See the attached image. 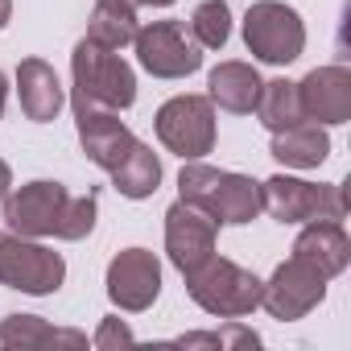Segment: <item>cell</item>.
<instances>
[{"label": "cell", "mask_w": 351, "mask_h": 351, "mask_svg": "<svg viewBox=\"0 0 351 351\" xmlns=\"http://www.w3.org/2000/svg\"><path fill=\"white\" fill-rule=\"evenodd\" d=\"M71 104L79 112H124L136 104V71L120 58V50H108L91 38H83L71 54Z\"/></svg>", "instance_id": "1"}, {"label": "cell", "mask_w": 351, "mask_h": 351, "mask_svg": "<svg viewBox=\"0 0 351 351\" xmlns=\"http://www.w3.org/2000/svg\"><path fill=\"white\" fill-rule=\"evenodd\" d=\"M112 186L124 199H149V195H157V186H161V161H157V153L145 141H136L124 153V161L112 169Z\"/></svg>", "instance_id": "20"}, {"label": "cell", "mask_w": 351, "mask_h": 351, "mask_svg": "<svg viewBox=\"0 0 351 351\" xmlns=\"http://www.w3.org/2000/svg\"><path fill=\"white\" fill-rule=\"evenodd\" d=\"M136 62L153 79H186L203 66V46L191 38L182 21H149L132 38Z\"/></svg>", "instance_id": "7"}, {"label": "cell", "mask_w": 351, "mask_h": 351, "mask_svg": "<svg viewBox=\"0 0 351 351\" xmlns=\"http://www.w3.org/2000/svg\"><path fill=\"white\" fill-rule=\"evenodd\" d=\"M293 256L314 265L326 281L339 277L347 265H351V240L343 232V223H330V219H310L302 223L298 240H293Z\"/></svg>", "instance_id": "14"}, {"label": "cell", "mask_w": 351, "mask_h": 351, "mask_svg": "<svg viewBox=\"0 0 351 351\" xmlns=\"http://www.w3.org/2000/svg\"><path fill=\"white\" fill-rule=\"evenodd\" d=\"M5 104H9V75L0 71V116H5Z\"/></svg>", "instance_id": "27"}, {"label": "cell", "mask_w": 351, "mask_h": 351, "mask_svg": "<svg viewBox=\"0 0 351 351\" xmlns=\"http://www.w3.org/2000/svg\"><path fill=\"white\" fill-rule=\"evenodd\" d=\"M261 75L252 62H240V58H228L219 62L211 75H207V99L232 116H248L261 99Z\"/></svg>", "instance_id": "17"}, {"label": "cell", "mask_w": 351, "mask_h": 351, "mask_svg": "<svg viewBox=\"0 0 351 351\" xmlns=\"http://www.w3.org/2000/svg\"><path fill=\"white\" fill-rule=\"evenodd\" d=\"M322 298H326V277H322L314 265L298 261V256L281 261V265L273 269V277L265 281V289H261V306H265L277 322H298V318H306L314 306H322Z\"/></svg>", "instance_id": "8"}, {"label": "cell", "mask_w": 351, "mask_h": 351, "mask_svg": "<svg viewBox=\"0 0 351 351\" xmlns=\"http://www.w3.org/2000/svg\"><path fill=\"white\" fill-rule=\"evenodd\" d=\"M219 228L223 223H252L261 211H265V195H261V182L248 178V173H236V169H219V182L203 207Z\"/></svg>", "instance_id": "15"}, {"label": "cell", "mask_w": 351, "mask_h": 351, "mask_svg": "<svg viewBox=\"0 0 351 351\" xmlns=\"http://www.w3.org/2000/svg\"><path fill=\"white\" fill-rule=\"evenodd\" d=\"M244 46L256 62L289 66L306 50V25L285 0H256L244 13Z\"/></svg>", "instance_id": "4"}, {"label": "cell", "mask_w": 351, "mask_h": 351, "mask_svg": "<svg viewBox=\"0 0 351 351\" xmlns=\"http://www.w3.org/2000/svg\"><path fill=\"white\" fill-rule=\"evenodd\" d=\"M132 343H136V335L128 330V322H124V318H104V322H99V330H95V339H91V347H99V351L132 347Z\"/></svg>", "instance_id": "25"}, {"label": "cell", "mask_w": 351, "mask_h": 351, "mask_svg": "<svg viewBox=\"0 0 351 351\" xmlns=\"http://www.w3.org/2000/svg\"><path fill=\"white\" fill-rule=\"evenodd\" d=\"M269 153H273L285 169H318V165L330 157V136H326L322 124H314V120H298V124L273 132Z\"/></svg>", "instance_id": "18"}, {"label": "cell", "mask_w": 351, "mask_h": 351, "mask_svg": "<svg viewBox=\"0 0 351 351\" xmlns=\"http://www.w3.org/2000/svg\"><path fill=\"white\" fill-rule=\"evenodd\" d=\"M161 293V261L149 248H124L108 265V298L124 314H141Z\"/></svg>", "instance_id": "9"}, {"label": "cell", "mask_w": 351, "mask_h": 351, "mask_svg": "<svg viewBox=\"0 0 351 351\" xmlns=\"http://www.w3.org/2000/svg\"><path fill=\"white\" fill-rule=\"evenodd\" d=\"M215 236H219V223L182 199L165 211V256L182 277L215 252Z\"/></svg>", "instance_id": "10"}, {"label": "cell", "mask_w": 351, "mask_h": 351, "mask_svg": "<svg viewBox=\"0 0 351 351\" xmlns=\"http://www.w3.org/2000/svg\"><path fill=\"white\" fill-rule=\"evenodd\" d=\"M0 236H5V232H0Z\"/></svg>", "instance_id": "30"}, {"label": "cell", "mask_w": 351, "mask_h": 351, "mask_svg": "<svg viewBox=\"0 0 351 351\" xmlns=\"http://www.w3.org/2000/svg\"><path fill=\"white\" fill-rule=\"evenodd\" d=\"M153 132L182 161H199L215 149V104L207 95H173L157 108Z\"/></svg>", "instance_id": "6"}, {"label": "cell", "mask_w": 351, "mask_h": 351, "mask_svg": "<svg viewBox=\"0 0 351 351\" xmlns=\"http://www.w3.org/2000/svg\"><path fill=\"white\" fill-rule=\"evenodd\" d=\"M66 281V261L62 252L46 248L42 240L5 232L0 236V285L21 289L29 298H50Z\"/></svg>", "instance_id": "5"}, {"label": "cell", "mask_w": 351, "mask_h": 351, "mask_svg": "<svg viewBox=\"0 0 351 351\" xmlns=\"http://www.w3.org/2000/svg\"><path fill=\"white\" fill-rule=\"evenodd\" d=\"M66 199L71 195H66L62 182H50V178L25 182V186H17V191L5 195V223H9V232L29 236V240L54 236V223H58Z\"/></svg>", "instance_id": "11"}, {"label": "cell", "mask_w": 351, "mask_h": 351, "mask_svg": "<svg viewBox=\"0 0 351 351\" xmlns=\"http://www.w3.org/2000/svg\"><path fill=\"white\" fill-rule=\"evenodd\" d=\"M95 215H99V195L95 191H87V195H71L66 203H62V215H58V223H54V236L58 240H87L91 232H95Z\"/></svg>", "instance_id": "24"}, {"label": "cell", "mask_w": 351, "mask_h": 351, "mask_svg": "<svg viewBox=\"0 0 351 351\" xmlns=\"http://www.w3.org/2000/svg\"><path fill=\"white\" fill-rule=\"evenodd\" d=\"M265 211L277 223H310V219H347V195L339 182H306L293 173H273L269 182H261Z\"/></svg>", "instance_id": "3"}, {"label": "cell", "mask_w": 351, "mask_h": 351, "mask_svg": "<svg viewBox=\"0 0 351 351\" xmlns=\"http://www.w3.org/2000/svg\"><path fill=\"white\" fill-rule=\"evenodd\" d=\"M298 99H302V116L335 128L351 120V71L347 66H314L302 83H298Z\"/></svg>", "instance_id": "12"}, {"label": "cell", "mask_w": 351, "mask_h": 351, "mask_svg": "<svg viewBox=\"0 0 351 351\" xmlns=\"http://www.w3.org/2000/svg\"><path fill=\"white\" fill-rule=\"evenodd\" d=\"M132 5H136V9H169L173 0H132Z\"/></svg>", "instance_id": "28"}, {"label": "cell", "mask_w": 351, "mask_h": 351, "mask_svg": "<svg viewBox=\"0 0 351 351\" xmlns=\"http://www.w3.org/2000/svg\"><path fill=\"white\" fill-rule=\"evenodd\" d=\"M9 191H13V169H9V161H0V203H5Z\"/></svg>", "instance_id": "26"}, {"label": "cell", "mask_w": 351, "mask_h": 351, "mask_svg": "<svg viewBox=\"0 0 351 351\" xmlns=\"http://www.w3.org/2000/svg\"><path fill=\"white\" fill-rule=\"evenodd\" d=\"M79 145L83 153L99 165V169H116L124 161V153L136 145L132 128L120 120V112H108V108H95V112H79Z\"/></svg>", "instance_id": "13"}, {"label": "cell", "mask_w": 351, "mask_h": 351, "mask_svg": "<svg viewBox=\"0 0 351 351\" xmlns=\"http://www.w3.org/2000/svg\"><path fill=\"white\" fill-rule=\"evenodd\" d=\"M191 38L203 50H223L228 46V38H232V9H228V0H203V5H195Z\"/></svg>", "instance_id": "23"}, {"label": "cell", "mask_w": 351, "mask_h": 351, "mask_svg": "<svg viewBox=\"0 0 351 351\" xmlns=\"http://www.w3.org/2000/svg\"><path fill=\"white\" fill-rule=\"evenodd\" d=\"M252 112H256V120H261L269 132H281V128L306 120V116H302V99H298V83H289V79H269V83H261V99H256Z\"/></svg>", "instance_id": "21"}, {"label": "cell", "mask_w": 351, "mask_h": 351, "mask_svg": "<svg viewBox=\"0 0 351 351\" xmlns=\"http://www.w3.org/2000/svg\"><path fill=\"white\" fill-rule=\"evenodd\" d=\"M261 289H265V281L252 269H244V265H236L228 256H215V252L199 269L186 273V293L195 298L199 310H207L215 318H244V314H252L261 306Z\"/></svg>", "instance_id": "2"}, {"label": "cell", "mask_w": 351, "mask_h": 351, "mask_svg": "<svg viewBox=\"0 0 351 351\" xmlns=\"http://www.w3.org/2000/svg\"><path fill=\"white\" fill-rule=\"evenodd\" d=\"M0 347H9V351L54 347V326L38 314H5L0 318Z\"/></svg>", "instance_id": "22"}, {"label": "cell", "mask_w": 351, "mask_h": 351, "mask_svg": "<svg viewBox=\"0 0 351 351\" xmlns=\"http://www.w3.org/2000/svg\"><path fill=\"white\" fill-rule=\"evenodd\" d=\"M17 95H21V112L34 124H50L66 104V91H62V83H58V75H54V66L46 58H21Z\"/></svg>", "instance_id": "16"}, {"label": "cell", "mask_w": 351, "mask_h": 351, "mask_svg": "<svg viewBox=\"0 0 351 351\" xmlns=\"http://www.w3.org/2000/svg\"><path fill=\"white\" fill-rule=\"evenodd\" d=\"M141 21H136V5L132 0H95L91 9V25H87V38L108 46V50H124L132 46Z\"/></svg>", "instance_id": "19"}, {"label": "cell", "mask_w": 351, "mask_h": 351, "mask_svg": "<svg viewBox=\"0 0 351 351\" xmlns=\"http://www.w3.org/2000/svg\"><path fill=\"white\" fill-rule=\"evenodd\" d=\"M9 17H13V0H0V29L9 25Z\"/></svg>", "instance_id": "29"}]
</instances>
